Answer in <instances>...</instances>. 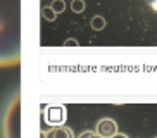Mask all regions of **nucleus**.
I'll return each instance as SVG.
<instances>
[{
	"instance_id": "f257e3e1",
	"label": "nucleus",
	"mask_w": 157,
	"mask_h": 138,
	"mask_svg": "<svg viewBox=\"0 0 157 138\" xmlns=\"http://www.w3.org/2000/svg\"><path fill=\"white\" fill-rule=\"evenodd\" d=\"M21 60V0H0V67Z\"/></svg>"
},
{
	"instance_id": "f03ea898",
	"label": "nucleus",
	"mask_w": 157,
	"mask_h": 138,
	"mask_svg": "<svg viewBox=\"0 0 157 138\" xmlns=\"http://www.w3.org/2000/svg\"><path fill=\"white\" fill-rule=\"evenodd\" d=\"M4 138H21V97L16 95L4 116Z\"/></svg>"
},
{
	"instance_id": "7ed1b4c3",
	"label": "nucleus",
	"mask_w": 157,
	"mask_h": 138,
	"mask_svg": "<svg viewBox=\"0 0 157 138\" xmlns=\"http://www.w3.org/2000/svg\"><path fill=\"white\" fill-rule=\"evenodd\" d=\"M117 133V124H116L114 119H109V117H105V119H100L97 124V135L102 138H111L114 136V135Z\"/></svg>"
},
{
	"instance_id": "20e7f679",
	"label": "nucleus",
	"mask_w": 157,
	"mask_h": 138,
	"mask_svg": "<svg viewBox=\"0 0 157 138\" xmlns=\"http://www.w3.org/2000/svg\"><path fill=\"white\" fill-rule=\"evenodd\" d=\"M48 138H74L73 136V131L69 128H56L52 129L50 133H47Z\"/></svg>"
},
{
	"instance_id": "39448f33",
	"label": "nucleus",
	"mask_w": 157,
	"mask_h": 138,
	"mask_svg": "<svg viewBox=\"0 0 157 138\" xmlns=\"http://www.w3.org/2000/svg\"><path fill=\"white\" fill-rule=\"evenodd\" d=\"M92 24H93V28H95V29H102V28L105 26V21H104L102 17H95L92 21Z\"/></svg>"
},
{
	"instance_id": "423d86ee",
	"label": "nucleus",
	"mask_w": 157,
	"mask_h": 138,
	"mask_svg": "<svg viewBox=\"0 0 157 138\" xmlns=\"http://www.w3.org/2000/svg\"><path fill=\"white\" fill-rule=\"evenodd\" d=\"M78 138H102V136H98V135L93 133V131H83Z\"/></svg>"
},
{
	"instance_id": "0eeeda50",
	"label": "nucleus",
	"mask_w": 157,
	"mask_h": 138,
	"mask_svg": "<svg viewBox=\"0 0 157 138\" xmlns=\"http://www.w3.org/2000/svg\"><path fill=\"white\" fill-rule=\"evenodd\" d=\"M147 4L150 5V7H152V9L157 12V0H147Z\"/></svg>"
},
{
	"instance_id": "6e6552de",
	"label": "nucleus",
	"mask_w": 157,
	"mask_h": 138,
	"mask_svg": "<svg viewBox=\"0 0 157 138\" xmlns=\"http://www.w3.org/2000/svg\"><path fill=\"white\" fill-rule=\"evenodd\" d=\"M111 138H128V135H124V133H119V131H117V133H116L114 136H111Z\"/></svg>"
},
{
	"instance_id": "1a4fd4ad",
	"label": "nucleus",
	"mask_w": 157,
	"mask_h": 138,
	"mask_svg": "<svg viewBox=\"0 0 157 138\" xmlns=\"http://www.w3.org/2000/svg\"><path fill=\"white\" fill-rule=\"evenodd\" d=\"M155 138H157V136H155Z\"/></svg>"
}]
</instances>
